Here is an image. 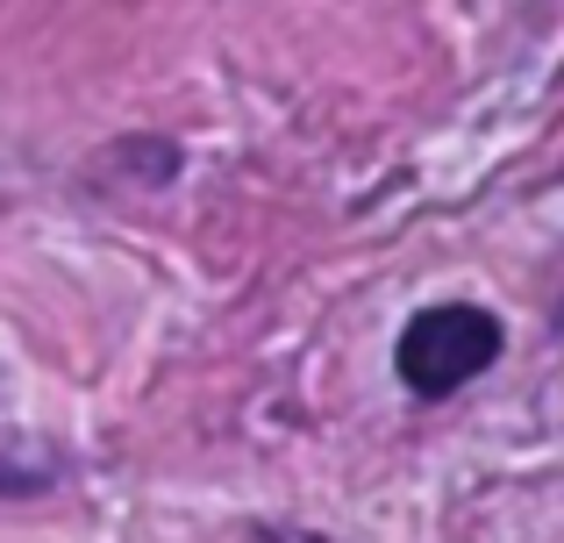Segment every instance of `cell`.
Listing matches in <instances>:
<instances>
[{"mask_svg": "<svg viewBox=\"0 0 564 543\" xmlns=\"http://www.w3.org/2000/svg\"><path fill=\"white\" fill-rule=\"evenodd\" d=\"M500 358V322L471 301H443V307H422L400 336V379L414 393H451L465 379H479L486 365Z\"/></svg>", "mask_w": 564, "mask_h": 543, "instance_id": "obj_1", "label": "cell"}]
</instances>
